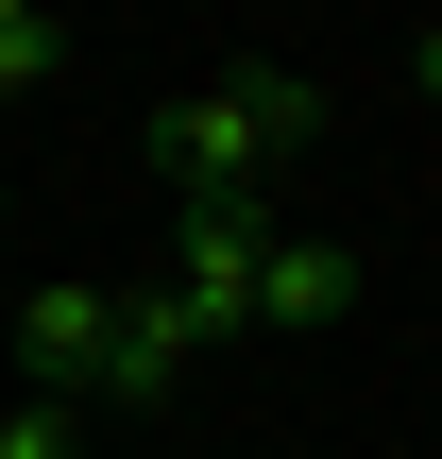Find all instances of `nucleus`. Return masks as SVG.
Segmentation results:
<instances>
[{"label": "nucleus", "instance_id": "nucleus-6", "mask_svg": "<svg viewBox=\"0 0 442 459\" xmlns=\"http://www.w3.org/2000/svg\"><path fill=\"white\" fill-rule=\"evenodd\" d=\"M51 51H68V34H51L34 0H0V102H34V85H51Z\"/></svg>", "mask_w": 442, "mask_h": 459}, {"label": "nucleus", "instance_id": "nucleus-2", "mask_svg": "<svg viewBox=\"0 0 442 459\" xmlns=\"http://www.w3.org/2000/svg\"><path fill=\"white\" fill-rule=\"evenodd\" d=\"M256 255H273V204H187V238H170V324L187 341H256Z\"/></svg>", "mask_w": 442, "mask_h": 459}, {"label": "nucleus", "instance_id": "nucleus-3", "mask_svg": "<svg viewBox=\"0 0 442 459\" xmlns=\"http://www.w3.org/2000/svg\"><path fill=\"white\" fill-rule=\"evenodd\" d=\"M102 358H119V290H85V273H51V290L17 307V375H34L51 409H85V392H102Z\"/></svg>", "mask_w": 442, "mask_h": 459}, {"label": "nucleus", "instance_id": "nucleus-4", "mask_svg": "<svg viewBox=\"0 0 442 459\" xmlns=\"http://www.w3.org/2000/svg\"><path fill=\"white\" fill-rule=\"evenodd\" d=\"M341 307H358V255L341 238H273L256 255V324H341Z\"/></svg>", "mask_w": 442, "mask_h": 459}, {"label": "nucleus", "instance_id": "nucleus-5", "mask_svg": "<svg viewBox=\"0 0 442 459\" xmlns=\"http://www.w3.org/2000/svg\"><path fill=\"white\" fill-rule=\"evenodd\" d=\"M187 358H204V341L170 324V290H136V307H119V358H102V409H153Z\"/></svg>", "mask_w": 442, "mask_h": 459}, {"label": "nucleus", "instance_id": "nucleus-7", "mask_svg": "<svg viewBox=\"0 0 442 459\" xmlns=\"http://www.w3.org/2000/svg\"><path fill=\"white\" fill-rule=\"evenodd\" d=\"M409 85H426V102H442V34H426V51H409Z\"/></svg>", "mask_w": 442, "mask_h": 459}, {"label": "nucleus", "instance_id": "nucleus-1", "mask_svg": "<svg viewBox=\"0 0 442 459\" xmlns=\"http://www.w3.org/2000/svg\"><path fill=\"white\" fill-rule=\"evenodd\" d=\"M307 119H324V85H307V68H221V85L153 102V170H170L187 204H256V187L307 153Z\"/></svg>", "mask_w": 442, "mask_h": 459}]
</instances>
